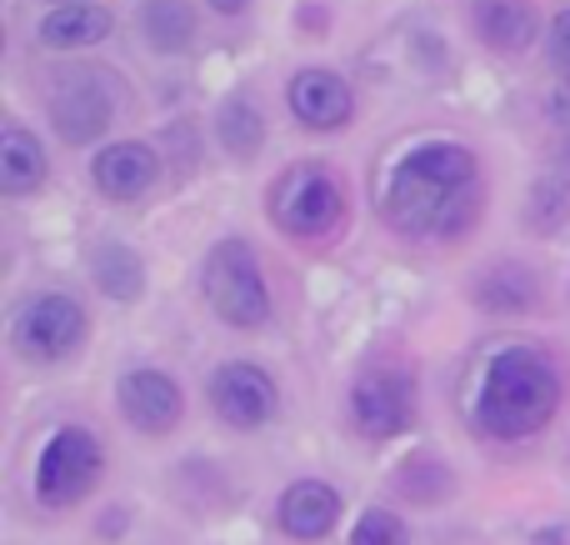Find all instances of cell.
Segmentation results:
<instances>
[{
  "mask_svg": "<svg viewBox=\"0 0 570 545\" xmlns=\"http://www.w3.org/2000/svg\"><path fill=\"white\" fill-rule=\"evenodd\" d=\"M485 206L481 160L455 140H425L391 166L381 210L405 236H461Z\"/></svg>",
  "mask_w": 570,
  "mask_h": 545,
  "instance_id": "cell-1",
  "label": "cell"
},
{
  "mask_svg": "<svg viewBox=\"0 0 570 545\" xmlns=\"http://www.w3.org/2000/svg\"><path fill=\"white\" fill-rule=\"evenodd\" d=\"M561 406V376L556 366L531 346H505L485 360L481 396H475V420L495 440L535 436Z\"/></svg>",
  "mask_w": 570,
  "mask_h": 545,
  "instance_id": "cell-2",
  "label": "cell"
},
{
  "mask_svg": "<svg viewBox=\"0 0 570 545\" xmlns=\"http://www.w3.org/2000/svg\"><path fill=\"white\" fill-rule=\"evenodd\" d=\"M206 300L226 326H240V330L261 326L271 316L266 280H261L256 250L246 240H220L206 256Z\"/></svg>",
  "mask_w": 570,
  "mask_h": 545,
  "instance_id": "cell-3",
  "label": "cell"
},
{
  "mask_svg": "<svg viewBox=\"0 0 570 545\" xmlns=\"http://www.w3.org/2000/svg\"><path fill=\"white\" fill-rule=\"evenodd\" d=\"M271 216L301 240L331 236L345 216L341 186H335V176L325 166H291L271 190Z\"/></svg>",
  "mask_w": 570,
  "mask_h": 545,
  "instance_id": "cell-4",
  "label": "cell"
},
{
  "mask_svg": "<svg viewBox=\"0 0 570 545\" xmlns=\"http://www.w3.org/2000/svg\"><path fill=\"white\" fill-rule=\"evenodd\" d=\"M100 476V446L90 430L80 426H66L46 440L40 450V466H36V496L46 506H70L80 501Z\"/></svg>",
  "mask_w": 570,
  "mask_h": 545,
  "instance_id": "cell-5",
  "label": "cell"
},
{
  "mask_svg": "<svg viewBox=\"0 0 570 545\" xmlns=\"http://www.w3.org/2000/svg\"><path fill=\"white\" fill-rule=\"evenodd\" d=\"M16 346L30 360H60L86 340V310L70 296H30L16 310Z\"/></svg>",
  "mask_w": 570,
  "mask_h": 545,
  "instance_id": "cell-6",
  "label": "cell"
},
{
  "mask_svg": "<svg viewBox=\"0 0 570 545\" xmlns=\"http://www.w3.org/2000/svg\"><path fill=\"white\" fill-rule=\"evenodd\" d=\"M415 416V386L401 370H371L351 386V420L361 436L371 440H391L411 426Z\"/></svg>",
  "mask_w": 570,
  "mask_h": 545,
  "instance_id": "cell-7",
  "label": "cell"
},
{
  "mask_svg": "<svg viewBox=\"0 0 570 545\" xmlns=\"http://www.w3.org/2000/svg\"><path fill=\"white\" fill-rule=\"evenodd\" d=\"M50 120L70 146H86V140L106 136L110 120H116V90L100 76H70L50 100Z\"/></svg>",
  "mask_w": 570,
  "mask_h": 545,
  "instance_id": "cell-8",
  "label": "cell"
},
{
  "mask_svg": "<svg viewBox=\"0 0 570 545\" xmlns=\"http://www.w3.org/2000/svg\"><path fill=\"white\" fill-rule=\"evenodd\" d=\"M210 406L226 426L236 430H256L271 420L276 410V386L261 366H220L216 380H210Z\"/></svg>",
  "mask_w": 570,
  "mask_h": 545,
  "instance_id": "cell-9",
  "label": "cell"
},
{
  "mask_svg": "<svg viewBox=\"0 0 570 545\" xmlns=\"http://www.w3.org/2000/svg\"><path fill=\"white\" fill-rule=\"evenodd\" d=\"M120 410H126V420L136 430L166 436L180 420V390H176V380L160 376V370H130V376L120 380Z\"/></svg>",
  "mask_w": 570,
  "mask_h": 545,
  "instance_id": "cell-10",
  "label": "cell"
},
{
  "mask_svg": "<svg viewBox=\"0 0 570 545\" xmlns=\"http://www.w3.org/2000/svg\"><path fill=\"white\" fill-rule=\"evenodd\" d=\"M291 110L301 126L335 130L355 116V96L341 76H331V70H301V76L291 80Z\"/></svg>",
  "mask_w": 570,
  "mask_h": 545,
  "instance_id": "cell-11",
  "label": "cell"
},
{
  "mask_svg": "<svg viewBox=\"0 0 570 545\" xmlns=\"http://www.w3.org/2000/svg\"><path fill=\"white\" fill-rule=\"evenodd\" d=\"M90 176H96L100 196L110 200H136L146 196L150 186H156L160 176V160L150 146H140V140H120V146H106L96 156V166H90Z\"/></svg>",
  "mask_w": 570,
  "mask_h": 545,
  "instance_id": "cell-12",
  "label": "cell"
},
{
  "mask_svg": "<svg viewBox=\"0 0 570 545\" xmlns=\"http://www.w3.org/2000/svg\"><path fill=\"white\" fill-rule=\"evenodd\" d=\"M335 516H341V496L321 480H295L281 496V526L295 541H321L335 526Z\"/></svg>",
  "mask_w": 570,
  "mask_h": 545,
  "instance_id": "cell-13",
  "label": "cell"
},
{
  "mask_svg": "<svg viewBox=\"0 0 570 545\" xmlns=\"http://www.w3.org/2000/svg\"><path fill=\"white\" fill-rule=\"evenodd\" d=\"M475 36L491 50H525L535 40V6L531 0H475Z\"/></svg>",
  "mask_w": 570,
  "mask_h": 545,
  "instance_id": "cell-14",
  "label": "cell"
},
{
  "mask_svg": "<svg viewBox=\"0 0 570 545\" xmlns=\"http://www.w3.org/2000/svg\"><path fill=\"white\" fill-rule=\"evenodd\" d=\"M110 36V16L100 6H60L40 20V46L50 50H80Z\"/></svg>",
  "mask_w": 570,
  "mask_h": 545,
  "instance_id": "cell-15",
  "label": "cell"
},
{
  "mask_svg": "<svg viewBox=\"0 0 570 545\" xmlns=\"http://www.w3.org/2000/svg\"><path fill=\"white\" fill-rule=\"evenodd\" d=\"M40 180H46V150L20 126H10L6 140H0V186H6L10 196H20V190H36Z\"/></svg>",
  "mask_w": 570,
  "mask_h": 545,
  "instance_id": "cell-16",
  "label": "cell"
},
{
  "mask_svg": "<svg viewBox=\"0 0 570 545\" xmlns=\"http://www.w3.org/2000/svg\"><path fill=\"white\" fill-rule=\"evenodd\" d=\"M140 26H146V40L156 50H186L196 40V10L186 0H146L140 6Z\"/></svg>",
  "mask_w": 570,
  "mask_h": 545,
  "instance_id": "cell-17",
  "label": "cell"
},
{
  "mask_svg": "<svg viewBox=\"0 0 570 545\" xmlns=\"http://www.w3.org/2000/svg\"><path fill=\"white\" fill-rule=\"evenodd\" d=\"M216 136H220V146H226L230 156L250 160L261 150V140H266V120H261V110L250 106V100L230 96L226 106H220V116H216Z\"/></svg>",
  "mask_w": 570,
  "mask_h": 545,
  "instance_id": "cell-18",
  "label": "cell"
},
{
  "mask_svg": "<svg viewBox=\"0 0 570 545\" xmlns=\"http://www.w3.org/2000/svg\"><path fill=\"white\" fill-rule=\"evenodd\" d=\"M96 286L106 290L110 300H136L146 290V270H140V256L126 246H100L96 250Z\"/></svg>",
  "mask_w": 570,
  "mask_h": 545,
  "instance_id": "cell-19",
  "label": "cell"
},
{
  "mask_svg": "<svg viewBox=\"0 0 570 545\" xmlns=\"http://www.w3.org/2000/svg\"><path fill=\"white\" fill-rule=\"evenodd\" d=\"M475 300H481L485 310H525L535 300V280H531V270H521V266H501V270H491V276H481Z\"/></svg>",
  "mask_w": 570,
  "mask_h": 545,
  "instance_id": "cell-20",
  "label": "cell"
},
{
  "mask_svg": "<svg viewBox=\"0 0 570 545\" xmlns=\"http://www.w3.org/2000/svg\"><path fill=\"white\" fill-rule=\"evenodd\" d=\"M351 545H405V526L391 511H365L351 531Z\"/></svg>",
  "mask_w": 570,
  "mask_h": 545,
  "instance_id": "cell-21",
  "label": "cell"
},
{
  "mask_svg": "<svg viewBox=\"0 0 570 545\" xmlns=\"http://www.w3.org/2000/svg\"><path fill=\"white\" fill-rule=\"evenodd\" d=\"M551 66L561 70V76H570V10H561L551 26Z\"/></svg>",
  "mask_w": 570,
  "mask_h": 545,
  "instance_id": "cell-22",
  "label": "cell"
},
{
  "mask_svg": "<svg viewBox=\"0 0 570 545\" xmlns=\"http://www.w3.org/2000/svg\"><path fill=\"white\" fill-rule=\"evenodd\" d=\"M551 116L561 120V130H570V90H561V96L551 100Z\"/></svg>",
  "mask_w": 570,
  "mask_h": 545,
  "instance_id": "cell-23",
  "label": "cell"
},
{
  "mask_svg": "<svg viewBox=\"0 0 570 545\" xmlns=\"http://www.w3.org/2000/svg\"><path fill=\"white\" fill-rule=\"evenodd\" d=\"M210 10H216V16H240V10L250 6V0H206Z\"/></svg>",
  "mask_w": 570,
  "mask_h": 545,
  "instance_id": "cell-24",
  "label": "cell"
},
{
  "mask_svg": "<svg viewBox=\"0 0 570 545\" xmlns=\"http://www.w3.org/2000/svg\"><path fill=\"white\" fill-rule=\"evenodd\" d=\"M66 6H86V0H66Z\"/></svg>",
  "mask_w": 570,
  "mask_h": 545,
  "instance_id": "cell-25",
  "label": "cell"
}]
</instances>
